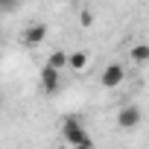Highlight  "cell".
Segmentation results:
<instances>
[{
  "label": "cell",
  "instance_id": "1",
  "mask_svg": "<svg viewBox=\"0 0 149 149\" xmlns=\"http://www.w3.org/2000/svg\"><path fill=\"white\" fill-rule=\"evenodd\" d=\"M61 137H64L70 146H82V149L94 146V140L85 134V129H82V123H79L76 117H67V120L61 123Z\"/></svg>",
  "mask_w": 149,
  "mask_h": 149
},
{
  "label": "cell",
  "instance_id": "2",
  "mask_svg": "<svg viewBox=\"0 0 149 149\" xmlns=\"http://www.w3.org/2000/svg\"><path fill=\"white\" fill-rule=\"evenodd\" d=\"M123 79H126V67H123V64H117V61L105 64V70L100 73V82H102V88H108V91L120 88V85H123Z\"/></svg>",
  "mask_w": 149,
  "mask_h": 149
},
{
  "label": "cell",
  "instance_id": "3",
  "mask_svg": "<svg viewBox=\"0 0 149 149\" xmlns=\"http://www.w3.org/2000/svg\"><path fill=\"white\" fill-rule=\"evenodd\" d=\"M117 126L120 129H134V126H140V108L137 105H123L120 111H117Z\"/></svg>",
  "mask_w": 149,
  "mask_h": 149
},
{
  "label": "cell",
  "instance_id": "4",
  "mask_svg": "<svg viewBox=\"0 0 149 149\" xmlns=\"http://www.w3.org/2000/svg\"><path fill=\"white\" fill-rule=\"evenodd\" d=\"M58 76H61V70H58V67L44 64V67H41V88H44L47 94H56V91H58V82H61Z\"/></svg>",
  "mask_w": 149,
  "mask_h": 149
},
{
  "label": "cell",
  "instance_id": "5",
  "mask_svg": "<svg viewBox=\"0 0 149 149\" xmlns=\"http://www.w3.org/2000/svg\"><path fill=\"white\" fill-rule=\"evenodd\" d=\"M44 38H47V24H41V21H38V24H29V26L24 29V44H26V47H38Z\"/></svg>",
  "mask_w": 149,
  "mask_h": 149
},
{
  "label": "cell",
  "instance_id": "6",
  "mask_svg": "<svg viewBox=\"0 0 149 149\" xmlns=\"http://www.w3.org/2000/svg\"><path fill=\"white\" fill-rule=\"evenodd\" d=\"M88 64H91V56H88L85 50H76V53H70V70L82 73V70H85Z\"/></svg>",
  "mask_w": 149,
  "mask_h": 149
},
{
  "label": "cell",
  "instance_id": "7",
  "mask_svg": "<svg viewBox=\"0 0 149 149\" xmlns=\"http://www.w3.org/2000/svg\"><path fill=\"white\" fill-rule=\"evenodd\" d=\"M129 58L134 64H149V44H134L129 50Z\"/></svg>",
  "mask_w": 149,
  "mask_h": 149
},
{
  "label": "cell",
  "instance_id": "8",
  "mask_svg": "<svg viewBox=\"0 0 149 149\" xmlns=\"http://www.w3.org/2000/svg\"><path fill=\"white\" fill-rule=\"evenodd\" d=\"M47 64H53V67L64 70V67H70V53H61V50H53V53H50V58H47Z\"/></svg>",
  "mask_w": 149,
  "mask_h": 149
},
{
  "label": "cell",
  "instance_id": "9",
  "mask_svg": "<svg viewBox=\"0 0 149 149\" xmlns=\"http://www.w3.org/2000/svg\"><path fill=\"white\" fill-rule=\"evenodd\" d=\"M79 24H82V26H91V24H94V12H91V9H85V12L79 15Z\"/></svg>",
  "mask_w": 149,
  "mask_h": 149
},
{
  "label": "cell",
  "instance_id": "10",
  "mask_svg": "<svg viewBox=\"0 0 149 149\" xmlns=\"http://www.w3.org/2000/svg\"><path fill=\"white\" fill-rule=\"evenodd\" d=\"M0 9H3V12H15L18 9V0H0Z\"/></svg>",
  "mask_w": 149,
  "mask_h": 149
}]
</instances>
